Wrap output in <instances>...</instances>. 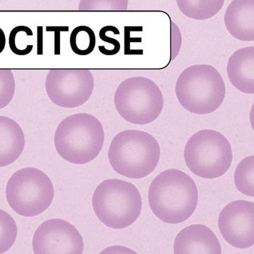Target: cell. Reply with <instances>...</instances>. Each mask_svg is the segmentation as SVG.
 Listing matches in <instances>:
<instances>
[{
  "instance_id": "1",
  "label": "cell",
  "mask_w": 254,
  "mask_h": 254,
  "mask_svg": "<svg viewBox=\"0 0 254 254\" xmlns=\"http://www.w3.org/2000/svg\"><path fill=\"white\" fill-rule=\"evenodd\" d=\"M198 200V189L194 181L186 173L175 169L159 174L148 190L152 211L166 223L186 221L194 213Z\"/></svg>"
},
{
  "instance_id": "2",
  "label": "cell",
  "mask_w": 254,
  "mask_h": 254,
  "mask_svg": "<svg viewBox=\"0 0 254 254\" xmlns=\"http://www.w3.org/2000/svg\"><path fill=\"white\" fill-rule=\"evenodd\" d=\"M104 141L101 123L87 113L74 114L63 120L57 128L54 138L58 154L76 165L93 161L103 149Z\"/></svg>"
},
{
  "instance_id": "3",
  "label": "cell",
  "mask_w": 254,
  "mask_h": 254,
  "mask_svg": "<svg viewBox=\"0 0 254 254\" xmlns=\"http://www.w3.org/2000/svg\"><path fill=\"white\" fill-rule=\"evenodd\" d=\"M160 157L158 142L150 133L125 130L113 138L108 150L110 165L117 173L142 179L153 173Z\"/></svg>"
},
{
  "instance_id": "4",
  "label": "cell",
  "mask_w": 254,
  "mask_h": 254,
  "mask_svg": "<svg viewBox=\"0 0 254 254\" xmlns=\"http://www.w3.org/2000/svg\"><path fill=\"white\" fill-rule=\"evenodd\" d=\"M182 106L190 113L208 115L220 108L226 88L218 70L209 64H195L184 70L175 86Z\"/></svg>"
},
{
  "instance_id": "5",
  "label": "cell",
  "mask_w": 254,
  "mask_h": 254,
  "mask_svg": "<svg viewBox=\"0 0 254 254\" xmlns=\"http://www.w3.org/2000/svg\"><path fill=\"white\" fill-rule=\"evenodd\" d=\"M92 203L100 221L116 230L131 226L141 213L139 190L133 184L116 179L105 180L97 187Z\"/></svg>"
},
{
  "instance_id": "6",
  "label": "cell",
  "mask_w": 254,
  "mask_h": 254,
  "mask_svg": "<svg viewBox=\"0 0 254 254\" xmlns=\"http://www.w3.org/2000/svg\"><path fill=\"white\" fill-rule=\"evenodd\" d=\"M184 157L192 173L212 180L228 171L233 154L226 137L215 130L204 129L190 136L185 146Z\"/></svg>"
},
{
  "instance_id": "7",
  "label": "cell",
  "mask_w": 254,
  "mask_h": 254,
  "mask_svg": "<svg viewBox=\"0 0 254 254\" xmlns=\"http://www.w3.org/2000/svg\"><path fill=\"white\" fill-rule=\"evenodd\" d=\"M114 103L119 115L128 123L145 125L160 116L164 98L154 81L143 76H135L119 85Z\"/></svg>"
},
{
  "instance_id": "8",
  "label": "cell",
  "mask_w": 254,
  "mask_h": 254,
  "mask_svg": "<svg viewBox=\"0 0 254 254\" xmlns=\"http://www.w3.org/2000/svg\"><path fill=\"white\" fill-rule=\"evenodd\" d=\"M54 187L46 173L26 168L13 174L6 189V200L18 215L34 217L46 211L54 198Z\"/></svg>"
},
{
  "instance_id": "9",
  "label": "cell",
  "mask_w": 254,
  "mask_h": 254,
  "mask_svg": "<svg viewBox=\"0 0 254 254\" xmlns=\"http://www.w3.org/2000/svg\"><path fill=\"white\" fill-rule=\"evenodd\" d=\"M94 78L85 68H56L47 75L46 89L50 100L64 108L86 103L94 90Z\"/></svg>"
},
{
  "instance_id": "10",
  "label": "cell",
  "mask_w": 254,
  "mask_h": 254,
  "mask_svg": "<svg viewBox=\"0 0 254 254\" xmlns=\"http://www.w3.org/2000/svg\"><path fill=\"white\" fill-rule=\"evenodd\" d=\"M34 254H83V239L77 229L62 219L41 224L33 238Z\"/></svg>"
},
{
  "instance_id": "11",
  "label": "cell",
  "mask_w": 254,
  "mask_h": 254,
  "mask_svg": "<svg viewBox=\"0 0 254 254\" xmlns=\"http://www.w3.org/2000/svg\"><path fill=\"white\" fill-rule=\"evenodd\" d=\"M219 230L222 237L235 248L245 250L254 245V203L235 200L220 212Z\"/></svg>"
},
{
  "instance_id": "12",
  "label": "cell",
  "mask_w": 254,
  "mask_h": 254,
  "mask_svg": "<svg viewBox=\"0 0 254 254\" xmlns=\"http://www.w3.org/2000/svg\"><path fill=\"white\" fill-rule=\"evenodd\" d=\"M175 254H222L218 237L209 227L192 225L179 232L174 244Z\"/></svg>"
},
{
  "instance_id": "13",
  "label": "cell",
  "mask_w": 254,
  "mask_h": 254,
  "mask_svg": "<svg viewBox=\"0 0 254 254\" xmlns=\"http://www.w3.org/2000/svg\"><path fill=\"white\" fill-rule=\"evenodd\" d=\"M227 31L241 41H254V0H234L225 11Z\"/></svg>"
},
{
  "instance_id": "14",
  "label": "cell",
  "mask_w": 254,
  "mask_h": 254,
  "mask_svg": "<svg viewBox=\"0 0 254 254\" xmlns=\"http://www.w3.org/2000/svg\"><path fill=\"white\" fill-rule=\"evenodd\" d=\"M227 76L232 86L247 94L254 93V48L237 50L229 58Z\"/></svg>"
},
{
  "instance_id": "15",
  "label": "cell",
  "mask_w": 254,
  "mask_h": 254,
  "mask_svg": "<svg viewBox=\"0 0 254 254\" xmlns=\"http://www.w3.org/2000/svg\"><path fill=\"white\" fill-rule=\"evenodd\" d=\"M25 143L20 125L12 119L0 116V168L14 163L22 154Z\"/></svg>"
},
{
  "instance_id": "16",
  "label": "cell",
  "mask_w": 254,
  "mask_h": 254,
  "mask_svg": "<svg viewBox=\"0 0 254 254\" xmlns=\"http://www.w3.org/2000/svg\"><path fill=\"white\" fill-rule=\"evenodd\" d=\"M177 6L187 17L208 19L215 16L223 6L224 0H177Z\"/></svg>"
},
{
  "instance_id": "17",
  "label": "cell",
  "mask_w": 254,
  "mask_h": 254,
  "mask_svg": "<svg viewBox=\"0 0 254 254\" xmlns=\"http://www.w3.org/2000/svg\"><path fill=\"white\" fill-rule=\"evenodd\" d=\"M237 190L248 196H254V156L247 157L237 165L235 173Z\"/></svg>"
},
{
  "instance_id": "18",
  "label": "cell",
  "mask_w": 254,
  "mask_h": 254,
  "mask_svg": "<svg viewBox=\"0 0 254 254\" xmlns=\"http://www.w3.org/2000/svg\"><path fill=\"white\" fill-rule=\"evenodd\" d=\"M70 46L75 54L85 56L95 49L96 38L94 32L86 26H77L70 36Z\"/></svg>"
},
{
  "instance_id": "19",
  "label": "cell",
  "mask_w": 254,
  "mask_h": 254,
  "mask_svg": "<svg viewBox=\"0 0 254 254\" xmlns=\"http://www.w3.org/2000/svg\"><path fill=\"white\" fill-rule=\"evenodd\" d=\"M18 227L14 218L0 209V254L6 253L14 245Z\"/></svg>"
},
{
  "instance_id": "20",
  "label": "cell",
  "mask_w": 254,
  "mask_h": 254,
  "mask_svg": "<svg viewBox=\"0 0 254 254\" xmlns=\"http://www.w3.org/2000/svg\"><path fill=\"white\" fill-rule=\"evenodd\" d=\"M33 36V31L26 26H18L10 32L9 46L15 55L24 56L31 53L33 45L28 44V38Z\"/></svg>"
},
{
  "instance_id": "21",
  "label": "cell",
  "mask_w": 254,
  "mask_h": 254,
  "mask_svg": "<svg viewBox=\"0 0 254 254\" xmlns=\"http://www.w3.org/2000/svg\"><path fill=\"white\" fill-rule=\"evenodd\" d=\"M127 0H82L78 4L80 11H126Z\"/></svg>"
},
{
  "instance_id": "22",
  "label": "cell",
  "mask_w": 254,
  "mask_h": 254,
  "mask_svg": "<svg viewBox=\"0 0 254 254\" xmlns=\"http://www.w3.org/2000/svg\"><path fill=\"white\" fill-rule=\"evenodd\" d=\"M16 83L12 71L0 68V110L6 108L14 96Z\"/></svg>"
},
{
  "instance_id": "23",
  "label": "cell",
  "mask_w": 254,
  "mask_h": 254,
  "mask_svg": "<svg viewBox=\"0 0 254 254\" xmlns=\"http://www.w3.org/2000/svg\"><path fill=\"white\" fill-rule=\"evenodd\" d=\"M47 32L55 33V55L61 53V32L68 31V26H47Z\"/></svg>"
},
{
  "instance_id": "24",
  "label": "cell",
  "mask_w": 254,
  "mask_h": 254,
  "mask_svg": "<svg viewBox=\"0 0 254 254\" xmlns=\"http://www.w3.org/2000/svg\"><path fill=\"white\" fill-rule=\"evenodd\" d=\"M99 254H137L134 251L123 246H112L102 251Z\"/></svg>"
},
{
  "instance_id": "25",
  "label": "cell",
  "mask_w": 254,
  "mask_h": 254,
  "mask_svg": "<svg viewBox=\"0 0 254 254\" xmlns=\"http://www.w3.org/2000/svg\"><path fill=\"white\" fill-rule=\"evenodd\" d=\"M99 36L100 39L103 40V41L106 42V43H110L112 46H113L114 48L117 52L120 51V43L117 40L114 39L113 38H110L106 35V32H105V28L103 27L100 31Z\"/></svg>"
},
{
  "instance_id": "26",
  "label": "cell",
  "mask_w": 254,
  "mask_h": 254,
  "mask_svg": "<svg viewBox=\"0 0 254 254\" xmlns=\"http://www.w3.org/2000/svg\"><path fill=\"white\" fill-rule=\"evenodd\" d=\"M37 54H43V27L38 26L37 27Z\"/></svg>"
},
{
  "instance_id": "27",
  "label": "cell",
  "mask_w": 254,
  "mask_h": 254,
  "mask_svg": "<svg viewBox=\"0 0 254 254\" xmlns=\"http://www.w3.org/2000/svg\"><path fill=\"white\" fill-rule=\"evenodd\" d=\"M5 46H6V36L4 32L0 28V54L4 51Z\"/></svg>"
}]
</instances>
